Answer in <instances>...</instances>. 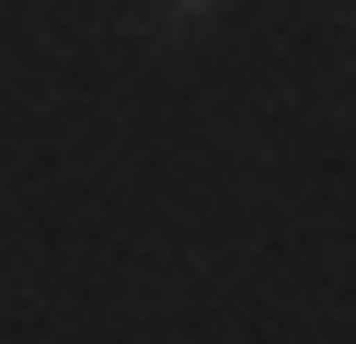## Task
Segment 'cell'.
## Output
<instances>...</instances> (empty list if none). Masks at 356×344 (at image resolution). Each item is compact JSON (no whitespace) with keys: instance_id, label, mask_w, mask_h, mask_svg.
<instances>
[{"instance_id":"1","label":"cell","mask_w":356,"mask_h":344,"mask_svg":"<svg viewBox=\"0 0 356 344\" xmlns=\"http://www.w3.org/2000/svg\"><path fill=\"white\" fill-rule=\"evenodd\" d=\"M207 12H218V0H149V35H195Z\"/></svg>"}]
</instances>
